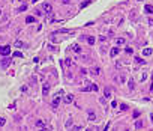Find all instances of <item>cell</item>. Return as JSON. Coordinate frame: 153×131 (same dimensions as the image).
Returning <instances> with one entry per match:
<instances>
[{"mask_svg":"<svg viewBox=\"0 0 153 131\" xmlns=\"http://www.w3.org/2000/svg\"><path fill=\"white\" fill-rule=\"evenodd\" d=\"M42 9H44V12L47 14V15H53V8H51L50 3H44L42 5Z\"/></svg>","mask_w":153,"mask_h":131,"instance_id":"6da1fadb","label":"cell"},{"mask_svg":"<svg viewBox=\"0 0 153 131\" xmlns=\"http://www.w3.org/2000/svg\"><path fill=\"white\" fill-rule=\"evenodd\" d=\"M0 54H2V56H9L11 54L9 45H3V47H0Z\"/></svg>","mask_w":153,"mask_h":131,"instance_id":"7a4b0ae2","label":"cell"},{"mask_svg":"<svg viewBox=\"0 0 153 131\" xmlns=\"http://www.w3.org/2000/svg\"><path fill=\"white\" fill-rule=\"evenodd\" d=\"M9 65H11V57H9V56H6V57L2 59V66H3V68H8Z\"/></svg>","mask_w":153,"mask_h":131,"instance_id":"3957f363","label":"cell"},{"mask_svg":"<svg viewBox=\"0 0 153 131\" xmlns=\"http://www.w3.org/2000/svg\"><path fill=\"white\" fill-rule=\"evenodd\" d=\"M87 115H89V121H95V119H96V113L93 110H89Z\"/></svg>","mask_w":153,"mask_h":131,"instance_id":"277c9868","label":"cell"},{"mask_svg":"<svg viewBox=\"0 0 153 131\" xmlns=\"http://www.w3.org/2000/svg\"><path fill=\"white\" fill-rule=\"evenodd\" d=\"M59 104H60V94H59V95L53 100V107H57Z\"/></svg>","mask_w":153,"mask_h":131,"instance_id":"5b68a950","label":"cell"},{"mask_svg":"<svg viewBox=\"0 0 153 131\" xmlns=\"http://www.w3.org/2000/svg\"><path fill=\"white\" fill-rule=\"evenodd\" d=\"M119 53H120V50H119V47H114V48L111 50V57H116V56H117Z\"/></svg>","mask_w":153,"mask_h":131,"instance_id":"8992f818","label":"cell"},{"mask_svg":"<svg viewBox=\"0 0 153 131\" xmlns=\"http://www.w3.org/2000/svg\"><path fill=\"white\" fill-rule=\"evenodd\" d=\"M104 96H105V100L111 98V89H110V87H107V89H105V92H104Z\"/></svg>","mask_w":153,"mask_h":131,"instance_id":"52a82bcc","label":"cell"},{"mask_svg":"<svg viewBox=\"0 0 153 131\" xmlns=\"http://www.w3.org/2000/svg\"><path fill=\"white\" fill-rule=\"evenodd\" d=\"M72 101H74V95L69 94V95L65 96V102H66V104H69V102H72Z\"/></svg>","mask_w":153,"mask_h":131,"instance_id":"ba28073f","label":"cell"},{"mask_svg":"<svg viewBox=\"0 0 153 131\" xmlns=\"http://www.w3.org/2000/svg\"><path fill=\"white\" fill-rule=\"evenodd\" d=\"M71 48H72V51H75V53H81V47H80V45H77V44H74Z\"/></svg>","mask_w":153,"mask_h":131,"instance_id":"9c48e42d","label":"cell"},{"mask_svg":"<svg viewBox=\"0 0 153 131\" xmlns=\"http://www.w3.org/2000/svg\"><path fill=\"white\" fill-rule=\"evenodd\" d=\"M35 21H36V18H35V17H32V15H29V17L26 18V23H27V24H32V23H35Z\"/></svg>","mask_w":153,"mask_h":131,"instance_id":"30bf717a","label":"cell"},{"mask_svg":"<svg viewBox=\"0 0 153 131\" xmlns=\"http://www.w3.org/2000/svg\"><path fill=\"white\" fill-rule=\"evenodd\" d=\"M50 92V84H44V87H42V94L44 95H48Z\"/></svg>","mask_w":153,"mask_h":131,"instance_id":"8fae6325","label":"cell"},{"mask_svg":"<svg viewBox=\"0 0 153 131\" xmlns=\"http://www.w3.org/2000/svg\"><path fill=\"white\" fill-rule=\"evenodd\" d=\"M152 53H153L152 48H144V50H143V56H150Z\"/></svg>","mask_w":153,"mask_h":131,"instance_id":"7c38bea8","label":"cell"},{"mask_svg":"<svg viewBox=\"0 0 153 131\" xmlns=\"http://www.w3.org/2000/svg\"><path fill=\"white\" fill-rule=\"evenodd\" d=\"M146 12L147 14H153V6H152V5H146Z\"/></svg>","mask_w":153,"mask_h":131,"instance_id":"4fadbf2b","label":"cell"},{"mask_svg":"<svg viewBox=\"0 0 153 131\" xmlns=\"http://www.w3.org/2000/svg\"><path fill=\"white\" fill-rule=\"evenodd\" d=\"M125 44V38H117L116 39V45H123Z\"/></svg>","mask_w":153,"mask_h":131,"instance_id":"5bb4252c","label":"cell"},{"mask_svg":"<svg viewBox=\"0 0 153 131\" xmlns=\"http://www.w3.org/2000/svg\"><path fill=\"white\" fill-rule=\"evenodd\" d=\"M92 74H95V75H99V74H101V68H98V66L93 68V69H92Z\"/></svg>","mask_w":153,"mask_h":131,"instance_id":"9a60e30c","label":"cell"},{"mask_svg":"<svg viewBox=\"0 0 153 131\" xmlns=\"http://www.w3.org/2000/svg\"><path fill=\"white\" fill-rule=\"evenodd\" d=\"M36 127H41V128H44V130H47V127H45V124H44L42 121H36Z\"/></svg>","mask_w":153,"mask_h":131,"instance_id":"2e32d148","label":"cell"},{"mask_svg":"<svg viewBox=\"0 0 153 131\" xmlns=\"http://www.w3.org/2000/svg\"><path fill=\"white\" fill-rule=\"evenodd\" d=\"M89 5H90V0H86V2H83V3L80 5V8H81V9H84L86 6H89Z\"/></svg>","mask_w":153,"mask_h":131,"instance_id":"e0dca14e","label":"cell"},{"mask_svg":"<svg viewBox=\"0 0 153 131\" xmlns=\"http://www.w3.org/2000/svg\"><path fill=\"white\" fill-rule=\"evenodd\" d=\"M86 39H87V42H89L90 45H93V44H95V38H93V36H87Z\"/></svg>","mask_w":153,"mask_h":131,"instance_id":"ac0fdd59","label":"cell"},{"mask_svg":"<svg viewBox=\"0 0 153 131\" xmlns=\"http://www.w3.org/2000/svg\"><path fill=\"white\" fill-rule=\"evenodd\" d=\"M90 90H93V92H98V86H96V84H90Z\"/></svg>","mask_w":153,"mask_h":131,"instance_id":"d6986e66","label":"cell"},{"mask_svg":"<svg viewBox=\"0 0 153 131\" xmlns=\"http://www.w3.org/2000/svg\"><path fill=\"white\" fill-rule=\"evenodd\" d=\"M143 127V121H137V124H135V128H141Z\"/></svg>","mask_w":153,"mask_h":131,"instance_id":"ffe728a7","label":"cell"},{"mask_svg":"<svg viewBox=\"0 0 153 131\" xmlns=\"http://www.w3.org/2000/svg\"><path fill=\"white\" fill-rule=\"evenodd\" d=\"M135 62H137V63H143V65L146 63V62H144L143 59H140V57H135Z\"/></svg>","mask_w":153,"mask_h":131,"instance_id":"44dd1931","label":"cell"},{"mask_svg":"<svg viewBox=\"0 0 153 131\" xmlns=\"http://www.w3.org/2000/svg\"><path fill=\"white\" fill-rule=\"evenodd\" d=\"M5 122H6V119H5V118H0V127H3Z\"/></svg>","mask_w":153,"mask_h":131,"instance_id":"7402d4cb","label":"cell"},{"mask_svg":"<svg viewBox=\"0 0 153 131\" xmlns=\"http://www.w3.org/2000/svg\"><path fill=\"white\" fill-rule=\"evenodd\" d=\"M14 56H15V57H23V54L20 53V51H15V53H14Z\"/></svg>","mask_w":153,"mask_h":131,"instance_id":"603a6c76","label":"cell"},{"mask_svg":"<svg viewBox=\"0 0 153 131\" xmlns=\"http://www.w3.org/2000/svg\"><path fill=\"white\" fill-rule=\"evenodd\" d=\"M146 78H147V74H146V72H143V74H141V81H144Z\"/></svg>","mask_w":153,"mask_h":131,"instance_id":"cb8c5ba5","label":"cell"},{"mask_svg":"<svg viewBox=\"0 0 153 131\" xmlns=\"http://www.w3.org/2000/svg\"><path fill=\"white\" fill-rule=\"evenodd\" d=\"M125 50H126V53H128V54H131V53H132V51H134V50H132L131 47H126V48H125Z\"/></svg>","mask_w":153,"mask_h":131,"instance_id":"d4e9b609","label":"cell"},{"mask_svg":"<svg viewBox=\"0 0 153 131\" xmlns=\"http://www.w3.org/2000/svg\"><path fill=\"white\" fill-rule=\"evenodd\" d=\"M120 109L122 110H128V106L126 104H120Z\"/></svg>","mask_w":153,"mask_h":131,"instance_id":"484cf974","label":"cell"},{"mask_svg":"<svg viewBox=\"0 0 153 131\" xmlns=\"http://www.w3.org/2000/svg\"><path fill=\"white\" fill-rule=\"evenodd\" d=\"M74 130H75V131H80V130H83V127H80V125H75V127H74Z\"/></svg>","mask_w":153,"mask_h":131,"instance_id":"4316f807","label":"cell"},{"mask_svg":"<svg viewBox=\"0 0 153 131\" xmlns=\"http://www.w3.org/2000/svg\"><path fill=\"white\" fill-rule=\"evenodd\" d=\"M21 45H23V42H20V41H17V42H15V47H18V48H21Z\"/></svg>","mask_w":153,"mask_h":131,"instance_id":"83f0119b","label":"cell"},{"mask_svg":"<svg viewBox=\"0 0 153 131\" xmlns=\"http://www.w3.org/2000/svg\"><path fill=\"white\" fill-rule=\"evenodd\" d=\"M65 63H66L68 66H71V63H72V62H71V59H69V57H68V59H66V62H65Z\"/></svg>","mask_w":153,"mask_h":131,"instance_id":"f1b7e54d","label":"cell"},{"mask_svg":"<svg viewBox=\"0 0 153 131\" xmlns=\"http://www.w3.org/2000/svg\"><path fill=\"white\" fill-rule=\"evenodd\" d=\"M26 9H27V6H26V5H23V6L20 8V11H21V12H23V11H26Z\"/></svg>","mask_w":153,"mask_h":131,"instance_id":"f546056e","label":"cell"},{"mask_svg":"<svg viewBox=\"0 0 153 131\" xmlns=\"http://www.w3.org/2000/svg\"><path fill=\"white\" fill-rule=\"evenodd\" d=\"M120 80H122V83H125V80H126V77H125V75H120Z\"/></svg>","mask_w":153,"mask_h":131,"instance_id":"4dcf8cb0","label":"cell"},{"mask_svg":"<svg viewBox=\"0 0 153 131\" xmlns=\"http://www.w3.org/2000/svg\"><path fill=\"white\" fill-rule=\"evenodd\" d=\"M150 92L153 94V81H152V86H150Z\"/></svg>","mask_w":153,"mask_h":131,"instance_id":"1f68e13d","label":"cell"},{"mask_svg":"<svg viewBox=\"0 0 153 131\" xmlns=\"http://www.w3.org/2000/svg\"><path fill=\"white\" fill-rule=\"evenodd\" d=\"M32 2H33V3H36V2H39V0H32Z\"/></svg>","mask_w":153,"mask_h":131,"instance_id":"d6a6232c","label":"cell"},{"mask_svg":"<svg viewBox=\"0 0 153 131\" xmlns=\"http://www.w3.org/2000/svg\"><path fill=\"white\" fill-rule=\"evenodd\" d=\"M150 118H152V122H153V115H152V116H150Z\"/></svg>","mask_w":153,"mask_h":131,"instance_id":"836d02e7","label":"cell"},{"mask_svg":"<svg viewBox=\"0 0 153 131\" xmlns=\"http://www.w3.org/2000/svg\"><path fill=\"white\" fill-rule=\"evenodd\" d=\"M152 81H153V75H152Z\"/></svg>","mask_w":153,"mask_h":131,"instance_id":"e575fe53","label":"cell"},{"mask_svg":"<svg viewBox=\"0 0 153 131\" xmlns=\"http://www.w3.org/2000/svg\"><path fill=\"white\" fill-rule=\"evenodd\" d=\"M0 14H2V11H0Z\"/></svg>","mask_w":153,"mask_h":131,"instance_id":"d590c367","label":"cell"}]
</instances>
